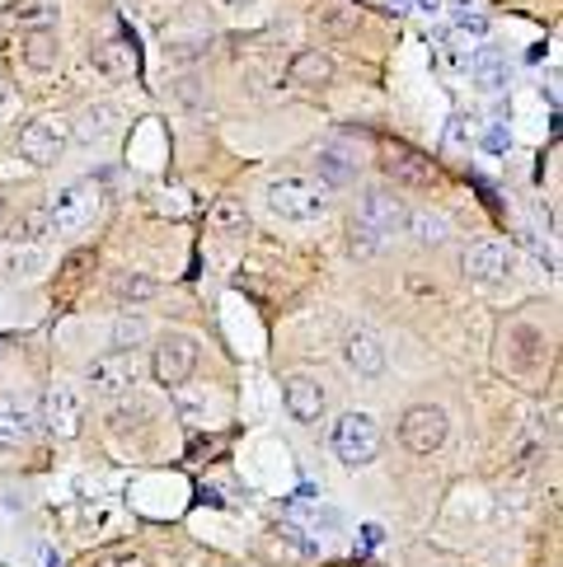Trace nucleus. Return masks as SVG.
Instances as JSON below:
<instances>
[{
	"label": "nucleus",
	"mask_w": 563,
	"mask_h": 567,
	"mask_svg": "<svg viewBox=\"0 0 563 567\" xmlns=\"http://www.w3.org/2000/svg\"><path fill=\"white\" fill-rule=\"evenodd\" d=\"M268 212L282 220H319L329 212V193L315 184V178H300V174H282L268 184Z\"/></svg>",
	"instance_id": "f257e3e1"
},
{
	"label": "nucleus",
	"mask_w": 563,
	"mask_h": 567,
	"mask_svg": "<svg viewBox=\"0 0 563 567\" xmlns=\"http://www.w3.org/2000/svg\"><path fill=\"white\" fill-rule=\"evenodd\" d=\"M151 371L165 390H184L197 371V338L193 333H165L155 342V357H151Z\"/></svg>",
	"instance_id": "f03ea898"
},
{
	"label": "nucleus",
	"mask_w": 563,
	"mask_h": 567,
	"mask_svg": "<svg viewBox=\"0 0 563 567\" xmlns=\"http://www.w3.org/2000/svg\"><path fill=\"white\" fill-rule=\"evenodd\" d=\"M334 451H338V460L344 464H371L376 455H380V427H376V417L371 413H344L334 422Z\"/></svg>",
	"instance_id": "7ed1b4c3"
},
{
	"label": "nucleus",
	"mask_w": 563,
	"mask_h": 567,
	"mask_svg": "<svg viewBox=\"0 0 563 567\" xmlns=\"http://www.w3.org/2000/svg\"><path fill=\"white\" fill-rule=\"evenodd\" d=\"M99 212V184H90V178H80V184H66L62 193H57L48 202V220L57 235H71L80 226H90Z\"/></svg>",
	"instance_id": "20e7f679"
},
{
	"label": "nucleus",
	"mask_w": 563,
	"mask_h": 567,
	"mask_svg": "<svg viewBox=\"0 0 563 567\" xmlns=\"http://www.w3.org/2000/svg\"><path fill=\"white\" fill-rule=\"evenodd\" d=\"M399 441L409 445L413 455H432L447 445V413L437 403H413V409L399 417Z\"/></svg>",
	"instance_id": "39448f33"
},
{
	"label": "nucleus",
	"mask_w": 563,
	"mask_h": 567,
	"mask_svg": "<svg viewBox=\"0 0 563 567\" xmlns=\"http://www.w3.org/2000/svg\"><path fill=\"white\" fill-rule=\"evenodd\" d=\"M405 220H409V207L399 202V193L367 188V197H361V212H357V226L361 230H371L376 239H390V235L405 230Z\"/></svg>",
	"instance_id": "423d86ee"
},
{
	"label": "nucleus",
	"mask_w": 563,
	"mask_h": 567,
	"mask_svg": "<svg viewBox=\"0 0 563 567\" xmlns=\"http://www.w3.org/2000/svg\"><path fill=\"white\" fill-rule=\"evenodd\" d=\"M136 380H141V357L136 352H109V357L90 361V390L104 394V399L132 394Z\"/></svg>",
	"instance_id": "0eeeda50"
},
{
	"label": "nucleus",
	"mask_w": 563,
	"mask_h": 567,
	"mask_svg": "<svg viewBox=\"0 0 563 567\" xmlns=\"http://www.w3.org/2000/svg\"><path fill=\"white\" fill-rule=\"evenodd\" d=\"M66 151V127L57 123V117H33V123H24V132H19V155L29 159V165H57Z\"/></svg>",
	"instance_id": "6e6552de"
},
{
	"label": "nucleus",
	"mask_w": 563,
	"mask_h": 567,
	"mask_svg": "<svg viewBox=\"0 0 563 567\" xmlns=\"http://www.w3.org/2000/svg\"><path fill=\"white\" fill-rule=\"evenodd\" d=\"M380 169H386V178H395L399 188H432L437 184V165L428 155L409 151V146H386L380 151Z\"/></svg>",
	"instance_id": "1a4fd4ad"
},
{
	"label": "nucleus",
	"mask_w": 563,
	"mask_h": 567,
	"mask_svg": "<svg viewBox=\"0 0 563 567\" xmlns=\"http://www.w3.org/2000/svg\"><path fill=\"white\" fill-rule=\"evenodd\" d=\"M512 272V254L502 239H479V245L465 249V277L474 281H502Z\"/></svg>",
	"instance_id": "9d476101"
},
{
	"label": "nucleus",
	"mask_w": 563,
	"mask_h": 567,
	"mask_svg": "<svg viewBox=\"0 0 563 567\" xmlns=\"http://www.w3.org/2000/svg\"><path fill=\"white\" fill-rule=\"evenodd\" d=\"M344 361L361 375V380H376L386 371V342H380L371 329H352L344 342Z\"/></svg>",
	"instance_id": "9b49d317"
},
{
	"label": "nucleus",
	"mask_w": 563,
	"mask_h": 567,
	"mask_svg": "<svg viewBox=\"0 0 563 567\" xmlns=\"http://www.w3.org/2000/svg\"><path fill=\"white\" fill-rule=\"evenodd\" d=\"M80 417H85V409H80V394L71 390V384H52L48 399H43V422H48V427L57 436H75Z\"/></svg>",
	"instance_id": "f8f14e48"
},
{
	"label": "nucleus",
	"mask_w": 563,
	"mask_h": 567,
	"mask_svg": "<svg viewBox=\"0 0 563 567\" xmlns=\"http://www.w3.org/2000/svg\"><path fill=\"white\" fill-rule=\"evenodd\" d=\"M90 62L104 80H132L136 75V52H132L127 38H104V43H94Z\"/></svg>",
	"instance_id": "ddd939ff"
},
{
	"label": "nucleus",
	"mask_w": 563,
	"mask_h": 567,
	"mask_svg": "<svg viewBox=\"0 0 563 567\" xmlns=\"http://www.w3.org/2000/svg\"><path fill=\"white\" fill-rule=\"evenodd\" d=\"M282 399H287V413L296 422H319V413H325V390L310 375H291L282 384Z\"/></svg>",
	"instance_id": "4468645a"
},
{
	"label": "nucleus",
	"mask_w": 563,
	"mask_h": 567,
	"mask_svg": "<svg viewBox=\"0 0 563 567\" xmlns=\"http://www.w3.org/2000/svg\"><path fill=\"white\" fill-rule=\"evenodd\" d=\"M287 80H291V85H300V90H325L334 80V56L319 52V48L296 52L291 66H287Z\"/></svg>",
	"instance_id": "2eb2a0df"
},
{
	"label": "nucleus",
	"mask_w": 563,
	"mask_h": 567,
	"mask_svg": "<svg viewBox=\"0 0 563 567\" xmlns=\"http://www.w3.org/2000/svg\"><path fill=\"white\" fill-rule=\"evenodd\" d=\"M117 127H123V117H117L113 104H90V109H80L71 136L80 141V146H99V141H109Z\"/></svg>",
	"instance_id": "dca6fc26"
},
{
	"label": "nucleus",
	"mask_w": 563,
	"mask_h": 567,
	"mask_svg": "<svg viewBox=\"0 0 563 567\" xmlns=\"http://www.w3.org/2000/svg\"><path fill=\"white\" fill-rule=\"evenodd\" d=\"M57 56H62V48H57V33H52V29H29V33H19V62H24L29 71H52Z\"/></svg>",
	"instance_id": "f3484780"
},
{
	"label": "nucleus",
	"mask_w": 563,
	"mask_h": 567,
	"mask_svg": "<svg viewBox=\"0 0 563 567\" xmlns=\"http://www.w3.org/2000/svg\"><path fill=\"white\" fill-rule=\"evenodd\" d=\"M315 165H319V178H325L329 188H348L357 178V155H348L344 146H325L315 155Z\"/></svg>",
	"instance_id": "a211bd4d"
},
{
	"label": "nucleus",
	"mask_w": 563,
	"mask_h": 567,
	"mask_svg": "<svg viewBox=\"0 0 563 567\" xmlns=\"http://www.w3.org/2000/svg\"><path fill=\"white\" fill-rule=\"evenodd\" d=\"M207 220H212V230H221V235H245L249 230V212H245V202L239 197H216Z\"/></svg>",
	"instance_id": "6ab92c4d"
},
{
	"label": "nucleus",
	"mask_w": 563,
	"mask_h": 567,
	"mask_svg": "<svg viewBox=\"0 0 563 567\" xmlns=\"http://www.w3.org/2000/svg\"><path fill=\"white\" fill-rule=\"evenodd\" d=\"M0 272H6V281H33L43 272V254L33 245H14V249H6V258H0Z\"/></svg>",
	"instance_id": "aec40b11"
},
{
	"label": "nucleus",
	"mask_w": 563,
	"mask_h": 567,
	"mask_svg": "<svg viewBox=\"0 0 563 567\" xmlns=\"http://www.w3.org/2000/svg\"><path fill=\"white\" fill-rule=\"evenodd\" d=\"M357 6H348V0H329V6H319V29L334 33V38H348L357 33Z\"/></svg>",
	"instance_id": "412c9836"
},
{
	"label": "nucleus",
	"mask_w": 563,
	"mask_h": 567,
	"mask_svg": "<svg viewBox=\"0 0 563 567\" xmlns=\"http://www.w3.org/2000/svg\"><path fill=\"white\" fill-rule=\"evenodd\" d=\"M146 333H151V323L141 315H117L113 319V352H136L141 342H146Z\"/></svg>",
	"instance_id": "4be33fe9"
},
{
	"label": "nucleus",
	"mask_w": 563,
	"mask_h": 567,
	"mask_svg": "<svg viewBox=\"0 0 563 567\" xmlns=\"http://www.w3.org/2000/svg\"><path fill=\"white\" fill-rule=\"evenodd\" d=\"M33 427V417L19 409L14 399H0V445H14V441H24Z\"/></svg>",
	"instance_id": "5701e85b"
},
{
	"label": "nucleus",
	"mask_w": 563,
	"mask_h": 567,
	"mask_svg": "<svg viewBox=\"0 0 563 567\" xmlns=\"http://www.w3.org/2000/svg\"><path fill=\"white\" fill-rule=\"evenodd\" d=\"M405 226L413 230V239H418L422 249H432V245L447 239V216H437V212H409Z\"/></svg>",
	"instance_id": "b1692460"
},
{
	"label": "nucleus",
	"mask_w": 563,
	"mask_h": 567,
	"mask_svg": "<svg viewBox=\"0 0 563 567\" xmlns=\"http://www.w3.org/2000/svg\"><path fill=\"white\" fill-rule=\"evenodd\" d=\"M474 80H479V90H489V94L502 90V85H508V62H502L498 52L484 48V52L474 56Z\"/></svg>",
	"instance_id": "393cba45"
},
{
	"label": "nucleus",
	"mask_w": 563,
	"mask_h": 567,
	"mask_svg": "<svg viewBox=\"0 0 563 567\" xmlns=\"http://www.w3.org/2000/svg\"><path fill=\"white\" fill-rule=\"evenodd\" d=\"M43 235H52V220H48V207H33L14 220V245H38Z\"/></svg>",
	"instance_id": "a878e982"
},
{
	"label": "nucleus",
	"mask_w": 563,
	"mask_h": 567,
	"mask_svg": "<svg viewBox=\"0 0 563 567\" xmlns=\"http://www.w3.org/2000/svg\"><path fill=\"white\" fill-rule=\"evenodd\" d=\"M113 291H117V300H123V306H141V300H151L160 287L151 277H141V272H123L113 281Z\"/></svg>",
	"instance_id": "bb28decb"
},
{
	"label": "nucleus",
	"mask_w": 563,
	"mask_h": 567,
	"mask_svg": "<svg viewBox=\"0 0 563 567\" xmlns=\"http://www.w3.org/2000/svg\"><path fill=\"white\" fill-rule=\"evenodd\" d=\"M90 262H94V254H85V249H80V254H71V258H66V272H62V291H57V300H62V306H71V296L80 291V281H85V268H90Z\"/></svg>",
	"instance_id": "cd10ccee"
},
{
	"label": "nucleus",
	"mask_w": 563,
	"mask_h": 567,
	"mask_svg": "<svg viewBox=\"0 0 563 567\" xmlns=\"http://www.w3.org/2000/svg\"><path fill=\"white\" fill-rule=\"evenodd\" d=\"M90 567H151V563L141 558V554H109V558H99Z\"/></svg>",
	"instance_id": "c85d7f7f"
},
{
	"label": "nucleus",
	"mask_w": 563,
	"mask_h": 567,
	"mask_svg": "<svg viewBox=\"0 0 563 567\" xmlns=\"http://www.w3.org/2000/svg\"><path fill=\"white\" fill-rule=\"evenodd\" d=\"M409 6H418V10H428V14H437L441 6H437V0H409Z\"/></svg>",
	"instance_id": "c756f323"
},
{
	"label": "nucleus",
	"mask_w": 563,
	"mask_h": 567,
	"mask_svg": "<svg viewBox=\"0 0 563 567\" xmlns=\"http://www.w3.org/2000/svg\"><path fill=\"white\" fill-rule=\"evenodd\" d=\"M226 6H254V0H226Z\"/></svg>",
	"instance_id": "7c9ffc66"
},
{
	"label": "nucleus",
	"mask_w": 563,
	"mask_h": 567,
	"mask_svg": "<svg viewBox=\"0 0 563 567\" xmlns=\"http://www.w3.org/2000/svg\"><path fill=\"white\" fill-rule=\"evenodd\" d=\"M0 104H6V80H0Z\"/></svg>",
	"instance_id": "2f4dec72"
},
{
	"label": "nucleus",
	"mask_w": 563,
	"mask_h": 567,
	"mask_svg": "<svg viewBox=\"0 0 563 567\" xmlns=\"http://www.w3.org/2000/svg\"><path fill=\"white\" fill-rule=\"evenodd\" d=\"M0 216H6V202H0Z\"/></svg>",
	"instance_id": "473e14b6"
}]
</instances>
